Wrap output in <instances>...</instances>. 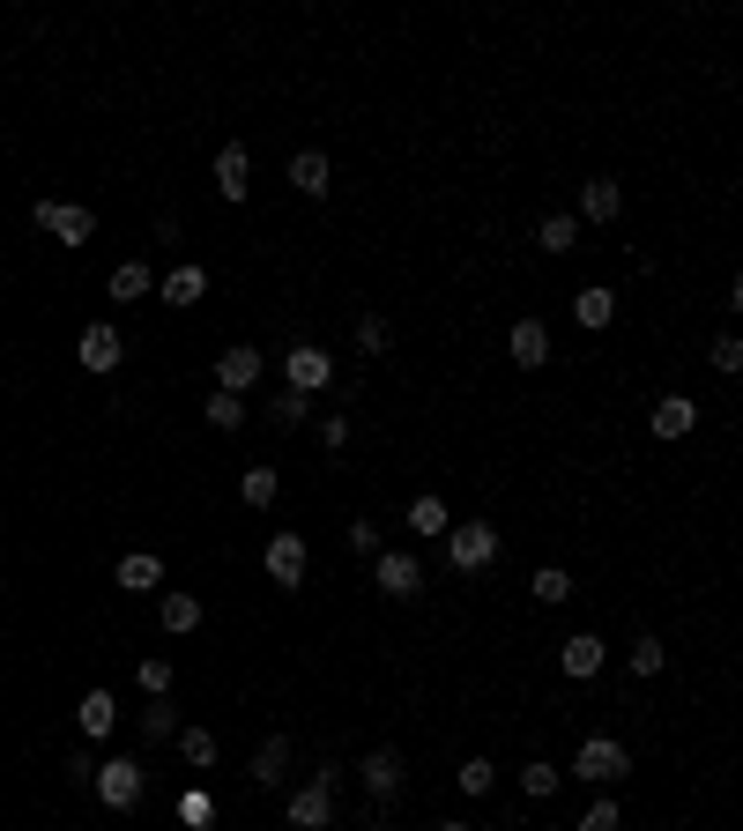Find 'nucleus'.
Instances as JSON below:
<instances>
[{"label":"nucleus","instance_id":"nucleus-1","mask_svg":"<svg viewBox=\"0 0 743 831\" xmlns=\"http://www.w3.org/2000/svg\"><path fill=\"white\" fill-rule=\"evenodd\" d=\"M30 223H38L45 238H60V245H90V238H98V216H90V208H74V201H38Z\"/></svg>","mask_w":743,"mask_h":831},{"label":"nucleus","instance_id":"nucleus-2","mask_svg":"<svg viewBox=\"0 0 743 831\" xmlns=\"http://www.w3.org/2000/svg\"><path fill=\"white\" fill-rule=\"evenodd\" d=\"M446 557H454V572H484V564L498 557V527L491 520H461V527L446 535Z\"/></svg>","mask_w":743,"mask_h":831},{"label":"nucleus","instance_id":"nucleus-3","mask_svg":"<svg viewBox=\"0 0 743 831\" xmlns=\"http://www.w3.org/2000/svg\"><path fill=\"white\" fill-rule=\"evenodd\" d=\"M572 772H580V780H624V772H632V750L610 742V735H588L580 758H572Z\"/></svg>","mask_w":743,"mask_h":831},{"label":"nucleus","instance_id":"nucleus-4","mask_svg":"<svg viewBox=\"0 0 743 831\" xmlns=\"http://www.w3.org/2000/svg\"><path fill=\"white\" fill-rule=\"evenodd\" d=\"M327 794H335V787H320V780H305V787H297L291 802H283L291 831H327V824H335V802H327Z\"/></svg>","mask_w":743,"mask_h":831},{"label":"nucleus","instance_id":"nucleus-5","mask_svg":"<svg viewBox=\"0 0 743 831\" xmlns=\"http://www.w3.org/2000/svg\"><path fill=\"white\" fill-rule=\"evenodd\" d=\"M261 564H268V579L283 594L305 579V535H268V550H261Z\"/></svg>","mask_w":743,"mask_h":831},{"label":"nucleus","instance_id":"nucleus-6","mask_svg":"<svg viewBox=\"0 0 743 831\" xmlns=\"http://www.w3.org/2000/svg\"><path fill=\"white\" fill-rule=\"evenodd\" d=\"M98 794H104V809H134V802H142V765H134V758H112V765L98 772Z\"/></svg>","mask_w":743,"mask_h":831},{"label":"nucleus","instance_id":"nucleus-7","mask_svg":"<svg viewBox=\"0 0 743 831\" xmlns=\"http://www.w3.org/2000/svg\"><path fill=\"white\" fill-rule=\"evenodd\" d=\"M283 365H291V393H320L327 379H335V357H327V349H313V342H297Z\"/></svg>","mask_w":743,"mask_h":831},{"label":"nucleus","instance_id":"nucleus-8","mask_svg":"<svg viewBox=\"0 0 743 831\" xmlns=\"http://www.w3.org/2000/svg\"><path fill=\"white\" fill-rule=\"evenodd\" d=\"M74 357H82V371H112L126 357V342H120V327H82V342H74Z\"/></svg>","mask_w":743,"mask_h":831},{"label":"nucleus","instance_id":"nucleus-9","mask_svg":"<svg viewBox=\"0 0 743 831\" xmlns=\"http://www.w3.org/2000/svg\"><path fill=\"white\" fill-rule=\"evenodd\" d=\"M253 379H261V349L238 342V349H223V357H216V393H238V401H246Z\"/></svg>","mask_w":743,"mask_h":831},{"label":"nucleus","instance_id":"nucleus-10","mask_svg":"<svg viewBox=\"0 0 743 831\" xmlns=\"http://www.w3.org/2000/svg\"><path fill=\"white\" fill-rule=\"evenodd\" d=\"M647 423H654V439H692V431H699V401H684V393H662Z\"/></svg>","mask_w":743,"mask_h":831},{"label":"nucleus","instance_id":"nucleus-11","mask_svg":"<svg viewBox=\"0 0 743 831\" xmlns=\"http://www.w3.org/2000/svg\"><path fill=\"white\" fill-rule=\"evenodd\" d=\"M372 579H379V587H387V594H401V602H409V594L424 587V564L409 557V550H387V557L372 564Z\"/></svg>","mask_w":743,"mask_h":831},{"label":"nucleus","instance_id":"nucleus-12","mask_svg":"<svg viewBox=\"0 0 743 831\" xmlns=\"http://www.w3.org/2000/svg\"><path fill=\"white\" fill-rule=\"evenodd\" d=\"M506 349H513L520 365H550V327H543V319H513Z\"/></svg>","mask_w":743,"mask_h":831},{"label":"nucleus","instance_id":"nucleus-13","mask_svg":"<svg viewBox=\"0 0 743 831\" xmlns=\"http://www.w3.org/2000/svg\"><path fill=\"white\" fill-rule=\"evenodd\" d=\"M291 186H297L305 201H320L327 186H335V172H327V156H320V148H305V156H291Z\"/></svg>","mask_w":743,"mask_h":831},{"label":"nucleus","instance_id":"nucleus-14","mask_svg":"<svg viewBox=\"0 0 743 831\" xmlns=\"http://www.w3.org/2000/svg\"><path fill=\"white\" fill-rule=\"evenodd\" d=\"M618 208H624L618 178H588V186H580V216L588 223H618Z\"/></svg>","mask_w":743,"mask_h":831},{"label":"nucleus","instance_id":"nucleus-15","mask_svg":"<svg viewBox=\"0 0 743 831\" xmlns=\"http://www.w3.org/2000/svg\"><path fill=\"white\" fill-rule=\"evenodd\" d=\"M395 787H401V750H372L365 758V794L372 802H387Z\"/></svg>","mask_w":743,"mask_h":831},{"label":"nucleus","instance_id":"nucleus-16","mask_svg":"<svg viewBox=\"0 0 743 831\" xmlns=\"http://www.w3.org/2000/svg\"><path fill=\"white\" fill-rule=\"evenodd\" d=\"M216 186H223V201H246L253 178H246V148H238V142L216 148Z\"/></svg>","mask_w":743,"mask_h":831},{"label":"nucleus","instance_id":"nucleus-17","mask_svg":"<svg viewBox=\"0 0 743 831\" xmlns=\"http://www.w3.org/2000/svg\"><path fill=\"white\" fill-rule=\"evenodd\" d=\"M558 668H566L572 684H588L594 668H602V638H588V632H580V638H566V654H558Z\"/></svg>","mask_w":743,"mask_h":831},{"label":"nucleus","instance_id":"nucleus-18","mask_svg":"<svg viewBox=\"0 0 743 831\" xmlns=\"http://www.w3.org/2000/svg\"><path fill=\"white\" fill-rule=\"evenodd\" d=\"M74 720H82V735H112L120 728V706H112V690H90V698H82V706H74Z\"/></svg>","mask_w":743,"mask_h":831},{"label":"nucleus","instance_id":"nucleus-19","mask_svg":"<svg viewBox=\"0 0 743 831\" xmlns=\"http://www.w3.org/2000/svg\"><path fill=\"white\" fill-rule=\"evenodd\" d=\"M149 290H156V275H149V260H120V268H112V297H120V305H142Z\"/></svg>","mask_w":743,"mask_h":831},{"label":"nucleus","instance_id":"nucleus-20","mask_svg":"<svg viewBox=\"0 0 743 831\" xmlns=\"http://www.w3.org/2000/svg\"><path fill=\"white\" fill-rule=\"evenodd\" d=\"M283 772H291V742L268 735V742H261V758H253V787H283Z\"/></svg>","mask_w":743,"mask_h":831},{"label":"nucleus","instance_id":"nucleus-21","mask_svg":"<svg viewBox=\"0 0 743 831\" xmlns=\"http://www.w3.org/2000/svg\"><path fill=\"white\" fill-rule=\"evenodd\" d=\"M112 579H120L126 594H149V587H164V564L134 550V557H120V572H112Z\"/></svg>","mask_w":743,"mask_h":831},{"label":"nucleus","instance_id":"nucleus-22","mask_svg":"<svg viewBox=\"0 0 743 831\" xmlns=\"http://www.w3.org/2000/svg\"><path fill=\"white\" fill-rule=\"evenodd\" d=\"M201 290H208V275H201V268H172V275H164V305H179V312L201 305Z\"/></svg>","mask_w":743,"mask_h":831},{"label":"nucleus","instance_id":"nucleus-23","mask_svg":"<svg viewBox=\"0 0 743 831\" xmlns=\"http://www.w3.org/2000/svg\"><path fill=\"white\" fill-rule=\"evenodd\" d=\"M179 758L194 765V772H208V765H216V735L208 728H179Z\"/></svg>","mask_w":743,"mask_h":831},{"label":"nucleus","instance_id":"nucleus-24","mask_svg":"<svg viewBox=\"0 0 743 831\" xmlns=\"http://www.w3.org/2000/svg\"><path fill=\"white\" fill-rule=\"evenodd\" d=\"M536 245H543V253H572V245H580V223H572V216H543Z\"/></svg>","mask_w":743,"mask_h":831},{"label":"nucleus","instance_id":"nucleus-25","mask_svg":"<svg viewBox=\"0 0 743 831\" xmlns=\"http://www.w3.org/2000/svg\"><path fill=\"white\" fill-rule=\"evenodd\" d=\"M572 312H580V327H610L618 297H610V290H580V297H572Z\"/></svg>","mask_w":743,"mask_h":831},{"label":"nucleus","instance_id":"nucleus-26","mask_svg":"<svg viewBox=\"0 0 743 831\" xmlns=\"http://www.w3.org/2000/svg\"><path fill=\"white\" fill-rule=\"evenodd\" d=\"M208 423H216V431H238V423H246V401H238V393H208Z\"/></svg>","mask_w":743,"mask_h":831},{"label":"nucleus","instance_id":"nucleus-27","mask_svg":"<svg viewBox=\"0 0 743 831\" xmlns=\"http://www.w3.org/2000/svg\"><path fill=\"white\" fill-rule=\"evenodd\" d=\"M194 624H201L194 594H164V632H194Z\"/></svg>","mask_w":743,"mask_h":831},{"label":"nucleus","instance_id":"nucleus-28","mask_svg":"<svg viewBox=\"0 0 743 831\" xmlns=\"http://www.w3.org/2000/svg\"><path fill=\"white\" fill-rule=\"evenodd\" d=\"M409 527H417V535H446V505L439 497H417V505H409Z\"/></svg>","mask_w":743,"mask_h":831},{"label":"nucleus","instance_id":"nucleus-29","mask_svg":"<svg viewBox=\"0 0 743 831\" xmlns=\"http://www.w3.org/2000/svg\"><path fill=\"white\" fill-rule=\"evenodd\" d=\"M238 490H246V505H275V490L283 483H275V468H246V483Z\"/></svg>","mask_w":743,"mask_h":831},{"label":"nucleus","instance_id":"nucleus-30","mask_svg":"<svg viewBox=\"0 0 743 831\" xmlns=\"http://www.w3.org/2000/svg\"><path fill=\"white\" fill-rule=\"evenodd\" d=\"M558 780H566L558 765H528V772H520V787H528L536 802H550V794H558Z\"/></svg>","mask_w":743,"mask_h":831},{"label":"nucleus","instance_id":"nucleus-31","mask_svg":"<svg viewBox=\"0 0 743 831\" xmlns=\"http://www.w3.org/2000/svg\"><path fill=\"white\" fill-rule=\"evenodd\" d=\"M566 594H572V579L558 572V564H550V572H536V602H543V609H558Z\"/></svg>","mask_w":743,"mask_h":831},{"label":"nucleus","instance_id":"nucleus-32","mask_svg":"<svg viewBox=\"0 0 743 831\" xmlns=\"http://www.w3.org/2000/svg\"><path fill=\"white\" fill-rule=\"evenodd\" d=\"M491 780H498L491 758H469V765H461V794H491Z\"/></svg>","mask_w":743,"mask_h":831},{"label":"nucleus","instance_id":"nucleus-33","mask_svg":"<svg viewBox=\"0 0 743 831\" xmlns=\"http://www.w3.org/2000/svg\"><path fill=\"white\" fill-rule=\"evenodd\" d=\"M134 676H142V690H149V698H172V660H142Z\"/></svg>","mask_w":743,"mask_h":831},{"label":"nucleus","instance_id":"nucleus-34","mask_svg":"<svg viewBox=\"0 0 743 831\" xmlns=\"http://www.w3.org/2000/svg\"><path fill=\"white\" fill-rule=\"evenodd\" d=\"M305 416H313V393H283V401H275V423H283V431H297Z\"/></svg>","mask_w":743,"mask_h":831},{"label":"nucleus","instance_id":"nucleus-35","mask_svg":"<svg viewBox=\"0 0 743 831\" xmlns=\"http://www.w3.org/2000/svg\"><path fill=\"white\" fill-rule=\"evenodd\" d=\"M662 638H632V676H654V668H662Z\"/></svg>","mask_w":743,"mask_h":831},{"label":"nucleus","instance_id":"nucleus-36","mask_svg":"<svg viewBox=\"0 0 743 831\" xmlns=\"http://www.w3.org/2000/svg\"><path fill=\"white\" fill-rule=\"evenodd\" d=\"M142 735H149V742H164V735H179V712L164 706V698H156V706H149V720H142Z\"/></svg>","mask_w":743,"mask_h":831},{"label":"nucleus","instance_id":"nucleus-37","mask_svg":"<svg viewBox=\"0 0 743 831\" xmlns=\"http://www.w3.org/2000/svg\"><path fill=\"white\" fill-rule=\"evenodd\" d=\"M357 349H365V357H379V349H387V319H379V312L357 319Z\"/></svg>","mask_w":743,"mask_h":831},{"label":"nucleus","instance_id":"nucleus-38","mask_svg":"<svg viewBox=\"0 0 743 831\" xmlns=\"http://www.w3.org/2000/svg\"><path fill=\"white\" fill-rule=\"evenodd\" d=\"M580 831H618V802H594L588 817H580Z\"/></svg>","mask_w":743,"mask_h":831},{"label":"nucleus","instance_id":"nucleus-39","mask_svg":"<svg viewBox=\"0 0 743 831\" xmlns=\"http://www.w3.org/2000/svg\"><path fill=\"white\" fill-rule=\"evenodd\" d=\"M743 365V342H736V335H721V342H714V371H736Z\"/></svg>","mask_w":743,"mask_h":831},{"label":"nucleus","instance_id":"nucleus-40","mask_svg":"<svg viewBox=\"0 0 743 831\" xmlns=\"http://www.w3.org/2000/svg\"><path fill=\"white\" fill-rule=\"evenodd\" d=\"M439 831H476V824H439Z\"/></svg>","mask_w":743,"mask_h":831}]
</instances>
